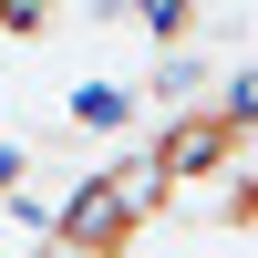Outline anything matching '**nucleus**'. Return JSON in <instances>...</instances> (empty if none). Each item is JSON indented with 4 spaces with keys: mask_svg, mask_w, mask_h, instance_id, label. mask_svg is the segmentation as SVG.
Here are the masks:
<instances>
[{
    "mask_svg": "<svg viewBox=\"0 0 258 258\" xmlns=\"http://www.w3.org/2000/svg\"><path fill=\"white\" fill-rule=\"evenodd\" d=\"M238 155H248V83H227L217 103H197V114H176V124H165L145 165H155V186H165V197H186V186L227 176Z\"/></svg>",
    "mask_w": 258,
    "mask_h": 258,
    "instance_id": "obj_1",
    "label": "nucleus"
},
{
    "mask_svg": "<svg viewBox=\"0 0 258 258\" xmlns=\"http://www.w3.org/2000/svg\"><path fill=\"white\" fill-rule=\"evenodd\" d=\"M155 207H176V197H165V186H155V165L135 155L124 176H93V186H83V197L62 207V227H52V238H62V248H83V258H124V248H135V227L155 217Z\"/></svg>",
    "mask_w": 258,
    "mask_h": 258,
    "instance_id": "obj_2",
    "label": "nucleus"
},
{
    "mask_svg": "<svg viewBox=\"0 0 258 258\" xmlns=\"http://www.w3.org/2000/svg\"><path fill=\"white\" fill-rule=\"evenodd\" d=\"M41 258H83V248H62V238H52V248H41Z\"/></svg>",
    "mask_w": 258,
    "mask_h": 258,
    "instance_id": "obj_3",
    "label": "nucleus"
}]
</instances>
